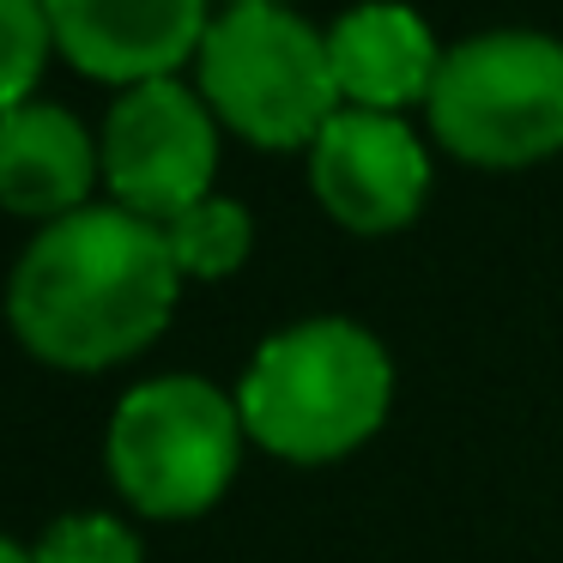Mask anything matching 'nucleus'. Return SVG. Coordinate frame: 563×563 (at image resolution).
<instances>
[{
    "label": "nucleus",
    "mask_w": 563,
    "mask_h": 563,
    "mask_svg": "<svg viewBox=\"0 0 563 563\" xmlns=\"http://www.w3.org/2000/svg\"><path fill=\"white\" fill-rule=\"evenodd\" d=\"M195 91L219 128L261 152L316 146V134L345 110L328 62V31L291 7H224L195 55Z\"/></svg>",
    "instance_id": "3"
},
{
    "label": "nucleus",
    "mask_w": 563,
    "mask_h": 563,
    "mask_svg": "<svg viewBox=\"0 0 563 563\" xmlns=\"http://www.w3.org/2000/svg\"><path fill=\"white\" fill-rule=\"evenodd\" d=\"M164 243H170L183 279H231L255 249V219H249L243 200L207 195L164 224Z\"/></svg>",
    "instance_id": "11"
},
{
    "label": "nucleus",
    "mask_w": 563,
    "mask_h": 563,
    "mask_svg": "<svg viewBox=\"0 0 563 563\" xmlns=\"http://www.w3.org/2000/svg\"><path fill=\"white\" fill-rule=\"evenodd\" d=\"M394 406L388 345L345 316H309L261 340L236 412L249 442L291 466H328L364 449Z\"/></svg>",
    "instance_id": "2"
},
{
    "label": "nucleus",
    "mask_w": 563,
    "mask_h": 563,
    "mask_svg": "<svg viewBox=\"0 0 563 563\" xmlns=\"http://www.w3.org/2000/svg\"><path fill=\"white\" fill-rule=\"evenodd\" d=\"M0 563H37V558H31V551L19 545V539H7V533H0Z\"/></svg>",
    "instance_id": "14"
},
{
    "label": "nucleus",
    "mask_w": 563,
    "mask_h": 563,
    "mask_svg": "<svg viewBox=\"0 0 563 563\" xmlns=\"http://www.w3.org/2000/svg\"><path fill=\"white\" fill-rule=\"evenodd\" d=\"M309 188L352 236H394L424 212L430 152L406 115L340 110L309 146Z\"/></svg>",
    "instance_id": "7"
},
{
    "label": "nucleus",
    "mask_w": 563,
    "mask_h": 563,
    "mask_svg": "<svg viewBox=\"0 0 563 563\" xmlns=\"http://www.w3.org/2000/svg\"><path fill=\"white\" fill-rule=\"evenodd\" d=\"M231 7H285V0H231Z\"/></svg>",
    "instance_id": "15"
},
{
    "label": "nucleus",
    "mask_w": 563,
    "mask_h": 563,
    "mask_svg": "<svg viewBox=\"0 0 563 563\" xmlns=\"http://www.w3.org/2000/svg\"><path fill=\"white\" fill-rule=\"evenodd\" d=\"M243 437L236 394H219L207 376H152L115 406L103 466L128 509L152 521H195L231 490Z\"/></svg>",
    "instance_id": "5"
},
{
    "label": "nucleus",
    "mask_w": 563,
    "mask_h": 563,
    "mask_svg": "<svg viewBox=\"0 0 563 563\" xmlns=\"http://www.w3.org/2000/svg\"><path fill=\"white\" fill-rule=\"evenodd\" d=\"M328 62L345 110L400 115L406 103H424L437 86L442 49L430 25L400 0H364L328 25Z\"/></svg>",
    "instance_id": "9"
},
{
    "label": "nucleus",
    "mask_w": 563,
    "mask_h": 563,
    "mask_svg": "<svg viewBox=\"0 0 563 563\" xmlns=\"http://www.w3.org/2000/svg\"><path fill=\"white\" fill-rule=\"evenodd\" d=\"M31 558L37 563H146V551H140L128 521H115L103 509H74V515L43 527Z\"/></svg>",
    "instance_id": "13"
},
{
    "label": "nucleus",
    "mask_w": 563,
    "mask_h": 563,
    "mask_svg": "<svg viewBox=\"0 0 563 563\" xmlns=\"http://www.w3.org/2000/svg\"><path fill=\"white\" fill-rule=\"evenodd\" d=\"M55 55L49 0H0V115L31 103Z\"/></svg>",
    "instance_id": "12"
},
{
    "label": "nucleus",
    "mask_w": 563,
    "mask_h": 563,
    "mask_svg": "<svg viewBox=\"0 0 563 563\" xmlns=\"http://www.w3.org/2000/svg\"><path fill=\"white\" fill-rule=\"evenodd\" d=\"M442 152L478 170H527L563 152V43L545 31H478L442 49L424 98Z\"/></svg>",
    "instance_id": "4"
},
{
    "label": "nucleus",
    "mask_w": 563,
    "mask_h": 563,
    "mask_svg": "<svg viewBox=\"0 0 563 563\" xmlns=\"http://www.w3.org/2000/svg\"><path fill=\"white\" fill-rule=\"evenodd\" d=\"M55 55L86 79L128 91L146 79H176L200 55L207 0H49Z\"/></svg>",
    "instance_id": "8"
},
{
    "label": "nucleus",
    "mask_w": 563,
    "mask_h": 563,
    "mask_svg": "<svg viewBox=\"0 0 563 563\" xmlns=\"http://www.w3.org/2000/svg\"><path fill=\"white\" fill-rule=\"evenodd\" d=\"M103 188L115 207L152 224H170L195 200L212 195L219 170V115L183 79H146L115 91L98 134Z\"/></svg>",
    "instance_id": "6"
},
{
    "label": "nucleus",
    "mask_w": 563,
    "mask_h": 563,
    "mask_svg": "<svg viewBox=\"0 0 563 563\" xmlns=\"http://www.w3.org/2000/svg\"><path fill=\"white\" fill-rule=\"evenodd\" d=\"M183 267L164 224L128 207H79L43 224L7 279V328L37 364L98 376L140 357L176 316Z\"/></svg>",
    "instance_id": "1"
},
{
    "label": "nucleus",
    "mask_w": 563,
    "mask_h": 563,
    "mask_svg": "<svg viewBox=\"0 0 563 563\" xmlns=\"http://www.w3.org/2000/svg\"><path fill=\"white\" fill-rule=\"evenodd\" d=\"M103 183L98 140L62 103H19L0 115V207L19 219H67Z\"/></svg>",
    "instance_id": "10"
}]
</instances>
